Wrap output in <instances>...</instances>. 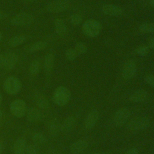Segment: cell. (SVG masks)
I'll list each match as a JSON object with an SVG mask.
<instances>
[{
  "instance_id": "6da1fadb",
  "label": "cell",
  "mask_w": 154,
  "mask_h": 154,
  "mask_svg": "<svg viewBox=\"0 0 154 154\" xmlns=\"http://www.w3.org/2000/svg\"><path fill=\"white\" fill-rule=\"evenodd\" d=\"M71 93L64 86L58 87L54 91L52 95L53 102L60 106H65L70 101Z\"/></svg>"
},
{
  "instance_id": "7a4b0ae2",
  "label": "cell",
  "mask_w": 154,
  "mask_h": 154,
  "mask_svg": "<svg viewBox=\"0 0 154 154\" xmlns=\"http://www.w3.org/2000/svg\"><path fill=\"white\" fill-rule=\"evenodd\" d=\"M102 29L100 23L93 19H88L84 23L82 30L84 35L90 37H94L98 35Z\"/></svg>"
},
{
  "instance_id": "3957f363",
  "label": "cell",
  "mask_w": 154,
  "mask_h": 154,
  "mask_svg": "<svg viewBox=\"0 0 154 154\" xmlns=\"http://www.w3.org/2000/svg\"><path fill=\"white\" fill-rule=\"evenodd\" d=\"M150 126V120L144 116H138L132 119L127 125V129L132 132L144 131Z\"/></svg>"
},
{
  "instance_id": "277c9868",
  "label": "cell",
  "mask_w": 154,
  "mask_h": 154,
  "mask_svg": "<svg viewBox=\"0 0 154 154\" xmlns=\"http://www.w3.org/2000/svg\"><path fill=\"white\" fill-rule=\"evenodd\" d=\"M22 88L20 80L15 76L7 78L3 84L4 90L8 94L15 95L19 93Z\"/></svg>"
},
{
  "instance_id": "5b68a950",
  "label": "cell",
  "mask_w": 154,
  "mask_h": 154,
  "mask_svg": "<svg viewBox=\"0 0 154 154\" xmlns=\"http://www.w3.org/2000/svg\"><path fill=\"white\" fill-rule=\"evenodd\" d=\"M34 21L33 16L28 13L21 12L14 17H13L10 20L11 25L14 26H26L31 24Z\"/></svg>"
},
{
  "instance_id": "8992f818",
  "label": "cell",
  "mask_w": 154,
  "mask_h": 154,
  "mask_svg": "<svg viewBox=\"0 0 154 154\" xmlns=\"http://www.w3.org/2000/svg\"><path fill=\"white\" fill-rule=\"evenodd\" d=\"M10 110L14 117L17 118L22 117L26 112V103L22 99H16L11 103Z\"/></svg>"
},
{
  "instance_id": "52a82bcc",
  "label": "cell",
  "mask_w": 154,
  "mask_h": 154,
  "mask_svg": "<svg viewBox=\"0 0 154 154\" xmlns=\"http://www.w3.org/2000/svg\"><path fill=\"white\" fill-rule=\"evenodd\" d=\"M131 116L130 110L126 107L120 108L116 111L113 117V122L116 126L120 127L124 125Z\"/></svg>"
},
{
  "instance_id": "ba28073f",
  "label": "cell",
  "mask_w": 154,
  "mask_h": 154,
  "mask_svg": "<svg viewBox=\"0 0 154 154\" xmlns=\"http://www.w3.org/2000/svg\"><path fill=\"white\" fill-rule=\"evenodd\" d=\"M69 7V2L67 0H54L46 6L48 11L52 13H58L66 11Z\"/></svg>"
},
{
  "instance_id": "9c48e42d",
  "label": "cell",
  "mask_w": 154,
  "mask_h": 154,
  "mask_svg": "<svg viewBox=\"0 0 154 154\" xmlns=\"http://www.w3.org/2000/svg\"><path fill=\"white\" fill-rule=\"evenodd\" d=\"M137 70V64L132 60H129L123 65L122 76L125 80H129L132 79L136 75Z\"/></svg>"
},
{
  "instance_id": "30bf717a",
  "label": "cell",
  "mask_w": 154,
  "mask_h": 154,
  "mask_svg": "<svg viewBox=\"0 0 154 154\" xmlns=\"http://www.w3.org/2000/svg\"><path fill=\"white\" fill-rule=\"evenodd\" d=\"M99 118V112L97 109L91 110L88 114L87 115L84 122V126L86 130H91L93 129L96 123Z\"/></svg>"
},
{
  "instance_id": "8fae6325",
  "label": "cell",
  "mask_w": 154,
  "mask_h": 154,
  "mask_svg": "<svg viewBox=\"0 0 154 154\" xmlns=\"http://www.w3.org/2000/svg\"><path fill=\"white\" fill-rule=\"evenodd\" d=\"M88 143L85 140H78L70 146V150L73 154H79L87 149Z\"/></svg>"
},
{
  "instance_id": "7c38bea8",
  "label": "cell",
  "mask_w": 154,
  "mask_h": 154,
  "mask_svg": "<svg viewBox=\"0 0 154 154\" xmlns=\"http://www.w3.org/2000/svg\"><path fill=\"white\" fill-rule=\"evenodd\" d=\"M148 97V93L144 89H138L133 92L129 96V100L134 103L144 102Z\"/></svg>"
},
{
  "instance_id": "4fadbf2b",
  "label": "cell",
  "mask_w": 154,
  "mask_h": 154,
  "mask_svg": "<svg viewBox=\"0 0 154 154\" xmlns=\"http://www.w3.org/2000/svg\"><path fill=\"white\" fill-rule=\"evenodd\" d=\"M102 12L108 16H119L122 14V8L113 4H105L102 8Z\"/></svg>"
},
{
  "instance_id": "5bb4252c",
  "label": "cell",
  "mask_w": 154,
  "mask_h": 154,
  "mask_svg": "<svg viewBox=\"0 0 154 154\" xmlns=\"http://www.w3.org/2000/svg\"><path fill=\"white\" fill-rule=\"evenodd\" d=\"M5 66L4 69L10 70L14 68L17 61L18 55L13 52H8L5 54Z\"/></svg>"
},
{
  "instance_id": "9a60e30c",
  "label": "cell",
  "mask_w": 154,
  "mask_h": 154,
  "mask_svg": "<svg viewBox=\"0 0 154 154\" xmlns=\"http://www.w3.org/2000/svg\"><path fill=\"white\" fill-rule=\"evenodd\" d=\"M48 129L49 134L52 137H57L61 131V124L57 119H53L49 122Z\"/></svg>"
},
{
  "instance_id": "2e32d148",
  "label": "cell",
  "mask_w": 154,
  "mask_h": 154,
  "mask_svg": "<svg viewBox=\"0 0 154 154\" xmlns=\"http://www.w3.org/2000/svg\"><path fill=\"white\" fill-rule=\"evenodd\" d=\"M26 141L22 137L16 140L13 144V152L14 154H25L26 148Z\"/></svg>"
},
{
  "instance_id": "e0dca14e",
  "label": "cell",
  "mask_w": 154,
  "mask_h": 154,
  "mask_svg": "<svg viewBox=\"0 0 154 154\" xmlns=\"http://www.w3.org/2000/svg\"><path fill=\"white\" fill-rule=\"evenodd\" d=\"M28 120L32 123H37L41 120L42 114L41 111L35 108H29L26 113Z\"/></svg>"
},
{
  "instance_id": "ac0fdd59",
  "label": "cell",
  "mask_w": 154,
  "mask_h": 154,
  "mask_svg": "<svg viewBox=\"0 0 154 154\" xmlns=\"http://www.w3.org/2000/svg\"><path fill=\"white\" fill-rule=\"evenodd\" d=\"M34 100L35 104L41 109H46L49 107V102L48 99L43 94L37 93L34 96Z\"/></svg>"
},
{
  "instance_id": "d6986e66",
  "label": "cell",
  "mask_w": 154,
  "mask_h": 154,
  "mask_svg": "<svg viewBox=\"0 0 154 154\" xmlns=\"http://www.w3.org/2000/svg\"><path fill=\"white\" fill-rule=\"evenodd\" d=\"M54 56L53 54L49 53L47 54L44 59V63H43V67L45 69V71L47 75H49L54 67Z\"/></svg>"
},
{
  "instance_id": "ffe728a7",
  "label": "cell",
  "mask_w": 154,
  "mask_h": 154,
  "mask_svg": "<svg viewBox=\"0 0 154 154\" xmlns=\"http://www.w3.org/2000/svg\"><path fill=\"white\" fill-rule=\"evenodd\" d=\"M75 125V119L70 116L66 117L61 124V131L64 133H67L71 131Z\"/></svg>"
},
{
  "instance_id": "44dd1931",
  "label": "cell",
  "mask_w": 154,
  "mask_h": 154,
  "mask_svg": "<svg viewBox=\"0 0 154 154\" xmlns=\"http://www.w3.org/2000/svg\"><path fill=\"white\" fill-rule=\"evenodd\" d=\"M55 30L56 33L60 36L66 34L67 32V26L64 22L61 19H56L54 21Z\"/></svg>"
},
{
  "instance_id": "7402d4cb",
  "label": "cell",
  "mask_w": 154,
  "mask_h": 154,
  "mask_svg": "<svg viewBox=\"0 0 154 154\" xmlns=\"http://www.w3.org/2000/svg\"><path fill=\"white\" fill-rule=\"evenodd\" d=\"M47 46V43L43 41H38L33 43L28 48V52L32 53L45 49Z\"/></svg>"
},
{
  "instance_id": "603a6c76",
  "label": "cell",
  "mask_w": 154,
  "mask_h": 154,
  "mask_svg": "<svg viewBox=\"0 0 154 154\" xmlns=\"http://www.w3.org/2000/svg\"><path fill=\"white\" fill-rule=\"evenodd\" d=\"M26 40L25 36L18 35L11 37L8 42V45L10 47H16L22 45Z\"/></svg>"
},
{
  "instance_id": "cb8c5ba5",
  "label": "cell",
  "mask_w": 154,
  "mask_h": 154,
  "mask_svg": "<svg viewBox=\"0 0 154 154\" xmlns=\"http://www.w3.org/2000/svg\"><path fill=\"white\" fill-rule=\"evenodd\" d=\"M40 69V63L37 60H33L29 67V72L32 76H35L38 75Z\"/></svg>"
},
{
  "instance_id": "d4e9b609",
  "label": "cell",
  "mask_w": 154,
  "mask_h": 154,
  "mask_svg": "<svg viewBox=\"0 0 154 154\" xmlns=\"http://www.w3.org/2000/svg\"><path fill=\"white\" fill-rule=\"evenodd\" d=\"M32 139L36 145H42L46 143L47 138L46 136L40 132H35L33 134Z\"/></svg>"
},
{
  "instance_id": "484cf974",
  "label": "cell",
  "mask_w": 154,
  "mask_h": 154,
  "mask_svg": "<svg viewBox=\"0 0 154 154\" xmlns=\"http://www.w3.org/2000/svg\"><path fill=\"white\" fill-rule=\"evenodd\" d=\"M139 31L143 33L154 32V23H144L139 26Z\"/></svg>"
},
{
  "instance_id": "4316f807",
  "label": "cell",
  "mask_w": 154,
  "mask_h": 154,
  "mask_svg": "<svg viewBox=\"0 0 154 154\" xmlns=\"http://www.w3.org/2000/svg\"><path fill=\"white\" fill-rule=\"evenodd\" d=\"M78 54L75 50V49L69 48L66 51L65 56L66 58L69 61H73L76 58Z\"/></svg>"
},
{
  "instance_id": "83f0119b",
  "label": "cell",
  "mask_w": 154,
  "mask_h": 154,
  "mask_svg": "<svg viewBox=\"0 0 154 154\" xmlns=\"http://www.w3.org/2000/svg\"><path fill=\"white\" fill-rule=\"evenodd\" d=\"M75 50L78 54H83L87 51V46L82 42H78L75 45Z\"/></svg>"
},
{
  "instance_id": "f1b7e54d",
  "label": "cell",
  "mask_w": 154,
  "mask_h": 154,
  "mask_svg": "<svg viewBox=\"0 0 154 154\" xmlns=\"http://www.w3.org/2000/svg\"><path fill=\"white\" fill-rule=\"evenodd\" d=\"M25 154H39V149L36 144L27 146L25 150Z\"/></svg>"
},
{
  "instance_id": "f546056e",
  "label": "cell",
  "mask_w": 154,
  "mask_h": 154,
  "mask_svg": "<svg viewBox=\"0 0 154 154\" xmlns=\"http://www.w3.org/2000/svg\"><path fill=\"white\" fill-rule=\"evenodd\" d=\"M149 51V48L147 46L143 45L137 48L135 50V52L137 54L140 56H144L148 54Z\"/></svg>"
},
{
  "instance_id": "4dcf8cb0",
  "label": "cell",
  "mask_w": 154,
  "mask_h": 154,
  "mask_svg": "<svg viewBox=\"0 0 154 154\" xmlns=\"http://www.w3.org/2000/svg\"><path fill=\"white\" fill-rule=\"evenodd\" d=\"M82 17L78 14H73L70 16V22L74 25H78L81 23Z\"/></svg>"
},
{
  "instance_id": "1f68e13d",
  "label": "cell",
  "mask_w": 154,
  "mask_h": 154,
  "mask_svg": "<svg viewBox=\"0 0 154 154\" xmlns=\"http://www.w3.org/2000/svg\"><path fill=\"white\" fill-rule=\"evenodd\" d=\"M145 81L150 86L154 87V75L150 74L145 77Z\"/></svg>"
},
{
  "instance_id": "d6a6232c",
  "label": "cell",
  "mask_w": 154,
  "mask_h": 154,
  "mask_svg": "<svg viewBox=\"0 0 154 154\" xmlns=\"http://www.w3.org/2000/svg\"><path fill=\"white\" fill-rule=\"evenodd\" d=\"M5 66V55L0 54V69H4Z\"/></svg>"
},
{
  "instance_id": "836d02e7",
  "label": "cell",
  "mask_w": 154,
  "mask_h": 154,
  "mask_svg": "<svg viewBox=\"0 0 154 154\" xmlns=\"http://www.w3.org/2000/svg\"><path fill=\"white\" fill-rule=\"evenodd\" d=\"M140 152L139 150L136 147H132L128 149L125 154H139Z\"/></svg>"
},
{
  "instance_id": "e575fe53",
  "label": "cell",
  "mask_w": 154,
  "mask_h": 154,
  "mask_svg": "<svg viewBox=\"0 0 154 154\" xmlns=\"http://www.w3.org/2000/svg\"><path fill=\"white\" fill-rule=\"evenodd\" d=\"M149 45L150 48L154 49V37L150 38V40H149Z\"/></svg>"
},
{
  "instance_id": "d590c367",
  "label": "cell",
  "mask_w": 154,
  "mask_h": 154,
  "mask_svg": "<svg viewBox=\"0 0 154 154\" xmlns=\"http://www.w3.org/2000/svg\"><path fill=\"white\" fill-rule=\"evenodd\" d=\"M46 154H59V153L55 150H52L48 152V153Z\"/></svg>"
},
{
  "instance_id": "8d00e7d4",
  "label": "cell",
  "mask_w": 154,
  "mask_h": 154,
  "mask_svg": "<svg viewBox=\"0 0 154 154\" xmlns=\"http://www.w3.org/2000/svg\"><path fill=\"white\" fill-rule=\"evenodd\" d=\"M90 154H108L106 152H94V153H91Z\"/></svg>"
},
{
  "instance_id": "74e56055",
  "label": "cell",
  "mask_w": 154,
  "mask_h": 154,
  "mask_svg": "<svg viewBox=\"0 0 154 154\" xmlns=\"http://www.w3.org/2000/svg\"><path fill=\"white\" fill-rule=\"evenodd\" d=\"M2 150H3V146H2V144L0 143V154L2 153Z\"/></svg>"
},
{
  "instance_id": "f35d334b",
  "label": "cell",
  "mask_w": 154,
  "mask_h": 154,
  "mask_svg": "<svg viewBox=\"0 0 154 154\" xmlns=\"http://www.w3.org/2000/svg\"><path fill=\"white\" fill-rule=\"evenodd\" d=\"M150 4L152 7H154V0H150Z\"/></svg>"
},
{
  "instance_id": "ab89813d",
  "label": "cell",
  "mask_w": 154,
  "mask_h": 154,
  "mask_svg": "<svg viewBox=\"0 0 154 154\" xmlns=\"http://www.w3.org/2000/svg\"><path fill=\"white\" fill-rule=\"evenodd\" d=\"M22 1H24V2H33L34 0H20Z\"/></svg>"
},
{
  "instance_id": "60d3db41",
  "label": "cell",
  "mask_w": 154,
  "mask_h": 154,
  "mask_svg": "<svg viewBox=\"0 0 154 154\" xmlns=\"http://www.w3.org/2000/svg\"><path fill=\"white\" fill-rule=\"evenodd\" d=\"M2 96L1 94L0 93V105H1V103H2Z\"/></svg>"
},
{
  "instance_id": "b9f144b4",
  "label": "cell",
  "mask_w": 154,
  "mask_h": 154,
  "mask_svg": "<svg viewBox=\"0 0 154 154\" xmlns=\"http://www.w3.org/2000/svg\"><path fill=\"white\" fill-rule=\"evenodd\" d=\"M2 38V34L1 32H0V42L1 41Z\"/></svg>"
},
{
  "instance_id": "7bdbcfd3",
  "label": "cell",
  "mask_w": 154,
  "mask_h": 154,
  "mask_svg": "<svg viewBox=\"0 0 154 154\" xmlns=\"http://www.w3.org/2000/svg\"><path fill=\"white\" fill-rule=\"evenodd\" d=\"M2 18V12L0 11V19H1Z\"/></svg>"
},
{
  "instance_id": "ee69618b",
  "label": "cell",
  "mask_w": 154,
  "mask_h": 154,
  "mask_svg": "<svg viewBox=\"0 0 154 154\" xmlns=\"http://www.w3.org/2000/svg\"><path fill=\"white\" fill-rule=\"evenodd\" d=\"M2 116V111L0 110V117H1Z\"/></svg>"
}]
</instances>
